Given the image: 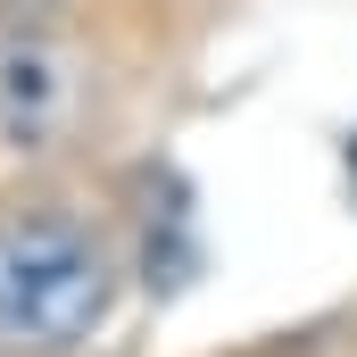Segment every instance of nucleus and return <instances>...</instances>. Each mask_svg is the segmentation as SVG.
<instances>
[{
  "instance_id": "2",
  "label": "nucleus",
  "mask_w": 357,
  "mask_h": 357,
  "mask_svg": "<svg viewBox=\"0 0 357 357\" xmlns=\"http://www.w3.org/2000/svg\"><path fill=\"white\" fill-rule=\"evenodd\" d=\"M84 125V59L50 25H0V150L50 158Z\"/></svg>"
},
{
  "instance_id": "1",
  "label": "nucleus",
  "mask_w": 357,
  "mask_h": 357,
  "mask_svg": "<svg viewBox=\"0 0 357 357\" xmlns=\"http://www.w3.org/2000/svg\"><path fill=\"white\" fill-rule=\"evenodd\" d=\"M116 316V250L67 208L0 216V349L75 357Z\"/></svg>"
},
{
  "instance_id": "3",
  "label": "nucleus",
  "mask_w": 357,
  "mask_h": 357,
  "mask_svg": "<svg viewBox=\"0 0 357 357\" xmlns=\"http://www.w3.org/2000/svg\"><path fill=\"white\" fill-rule=\"evenodd\" d=\"M349 183H357V142H349Z\"/></svg>"
}]
</instances>
